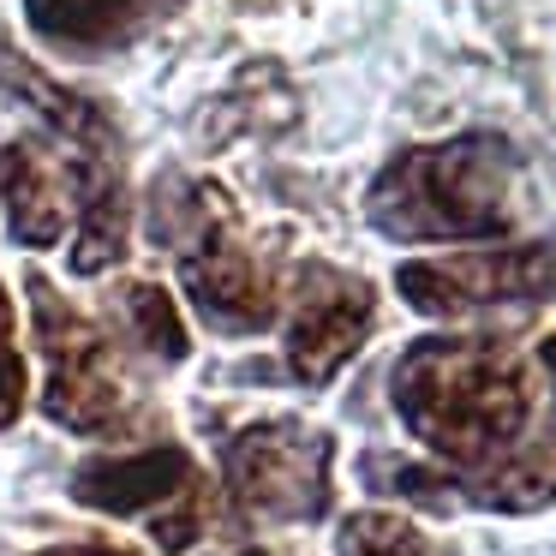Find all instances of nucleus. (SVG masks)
<instances>
[{
	"label": "nucleus",
	"mask_w": 556,
	"mask_h": 556,
	"mask_svg": "<svg viewBox=\"0 0 556 556\" xmlns=\"http://www.w3.org/2000/svg\"><path fill=\"white\" fill-rule=\"evenodd\" d=\"M401 425L448 467V491L467 503L491 472L527 448L532 383L527 359L491 336H425L389 371Z\"/></svg>",
	"instance_id": "f257e3e1"
},
{
	"label": "nucleus",
	"mask_w": 556,
	"mask_h": 556,
	"mask_svg": "<svg viewBox=\"0 0 556 556\" xmlns=\"http://www.w3.org/2000/svg\"><path fill=\"white\" fill-rule=\"evenodd\" d=\"M520 156L503 132H455L437 144H407L377 168L365 216L383 240L455 245L515 233Z\"/></svg>",
	"instance_id": "f03ea898"
},
{
	"label": "nucleus",
	"mask_w": 556,
	"mask_h": 556,
	"mask_svg": "<svg viewBox=\"0 0 556 556\" xmlns=\"http://www.w3.org/2000/svg\"><path fill=\"white\" fill-rule=\"evenodd\" d=\"M30 288V317H37V348L49 359V389H42V413L54 425H66L73 437H132L138 401L121 377L109 336L90 324L78 305L61 300V288H49L42 276L25 281Z\"/></svg>",
	"instance_id": "7ed1b4c3"
},
{
	"label": "nucleus",
	"mask_w": 556,
	"mask_h": 556,
	"mask_svg": "<svg viewBox=\"0 0 556 556\" xmlns=\"http://www.w3.org/2000/svg\"><path fill=\"white\" fill-rule=\"evenodd\" d=\"M174 204L186 210V228L168 233V240H180V281H186V300L198 305V317L222 336L269 329L281 317V276L240 240L216 186L174 192Z\"/></svg>",
	"instance_id": "20e7f679"
},
{
	"label": "nucleus",
	"mask_w": 556,
	"mask_h": 556,
	"mask_svg": "<svg viewBox=\"0 0 556 556\" xmlns=\"http://www.w3.org/2000/svg\"><path fill=\"white\" fill-rule=\"evenodd\" d=\"M222 484L252 520H324L336 496V437L300 419H257L222 443Z\"/></svg>",
	"instance_id": "39448f33"
},
{
	"label": "nucleus",
	"mask_w": 556,
	"mask_h": 556,
	"mask_svg": "<svg viewBox=\"0 0 556 556\" xmlns=\"http://www.w3.org/2000/svg\"><path fill=\"white\" fill-rule=\"evenodd\" d=\"M395 288L425 317L544 305V300H556V240H515V245H484V252L419 257V264L395 269Z\"/></svg>",
	"instance_id": "423d86ee"
},
{
	"label": "nucleus",
	"mask_w": 556,
	"mask_h": 556,
	"mask_svg": "<svg viewBox=\"0 0 556 556\" xmlns=\"http://www.w3.org/2000/svg\"><path fill=\"white\" fill-rule=\"evenodd\" d=\"M73 496L85 508H102V515H121V520L144 515L162 551H186L204 532V484H198L192 455L174 443L85 460L73 472Z\"/></svg>",
	"instance_id": "0eeeda50"
},
{
	"label": "nucleus",
	"mask_w": 556,
	"mask_h": 556,
	"mask_svg": "<svg viewBox=\"0 0 556 556\" xmlns=\"http://www.w3.org/2000/svg\"><path fill=\"white\" fill-rule=\"evenodd\" d=\"M371 324H377L371 281L336 264H300L293 293H288V341H281V359H288L293 383L324 389L365 348Z\"/></svg>",
	"instance_id": "6e6552de"
},
{
	"label": "nucleus",
	"mask_w": 556,
	"mask_h": 556,
	"mask_svg": "<svg viewBox=\"0 0 556 556\" xmlns=\"http://www.w3.org/2000/svg\"><path fill=\"white\" fill-rule=\"evenodd\" d=\"M168 0H30V30L78 54H109L150 30Z\"/></svg>",
	"instance_id": "1a4fd4ad"
},
{
	"label": "nucleus",
	"mask_w": 556,
	"mask_h": 556,
	"mask_svg": "<svg viewBox=\"0 0 556 556\" xmlns=\"http://www.w3.org/2000/svg\"><path fill=\"white\" fill-rule=\"evenodd\" d=\"M0 204H7V228H13L18 245H54L61 240V228H66L61 168H54L37 144L0 150Z\"/></svg>",
	"instance_id": "9d476101"
},
{
	"label": "nucleus",
	"mask_w": 556,
	"mask_h": 556,
	"mask_svg": "<svg viewBox=\"0 0 556 556\" xmlns=\"http://www.w3.org/2000/svg\"><path fill=\"white\" fill-rule=\"evenodd\" d=\"M114 317H121L126 336H132L150 359H162V365H180L186 348H192V341H186L180 305H174L168 288H156V281H126V288L114 293Z\"/></svg>",
	"instance_id": "9b49d317"
},
{
	"label": "nucleus",
	"mask_w": 556,
	"mask_h": 556,
	"mask_svg": "<svg viewBox=\"0 0 556 556\" xmlns=\"http://www.w3.org/2000/svg\"><path fill=\"white\" fill-rule=\"evenodd\" d=\"M336 556H455L443 539H431L425 527H413L407 515L389 508H359L341 520L336 532Z\"/></svg>",
	"instance_id": "f8f14e48"
},
{
	"label": "nucleus",
	"mask_w": 556,
	"mask_h": 556,
	"mask_svg": "<svg viewBox=\"0 0 556 556\" xmlns=\"http://www.w3.org/2000/svg\"><path fill=\"white\" fill-rule=\"evenodd\" d=\"M25 389H30V377H25V353L13 341V300L0 288V431L25 413Z\"/></svg>",
	"instance_id": "ddd939ff"
},
{
	"label": "nucleus",
	"mask_w": 556,
	"mask_h": 556,
	"mask_svg": "<svg viewBox=\"0 0 556 556\" xmlns=\"http://www.w3.org/2000/svg\"><path fill=\"white\" fill-rule=\"evenodd\" d=\"M37 556H138V551H114V544H49Z\"/></svg>",
	"instance_id": "4468645a"
},
{
	"label": "nucleus",
	"mask_w": 556,
	"mask_h": 556,
	"mask_svg": "<svg viewBox=\"0 0 556 556\" xmlns=\"http://www.w3.org/2000/svg\"><path fill=\"white\" fill-rule=\"evenodd\" d=\"M539 359H544V371H551V389H556V329L539 341Z\"/></svg>",
	"instance_id": "2eb2a0df"
},
{
	"label": "nucleus",
	"mask_w": 556,
	"mask_h": 556,
	"mask_svg": "<svg viewBox=\"0 0 556 556\" xmlns=\"http://www.w3.org/2000/svg\"><path fill=\"white\" fill-rule=\"evenodd\" d=\"M240 556H269V551H240Z\"/></svg>",
	"instance_id": "dca6fc26"
}]
</instances>
